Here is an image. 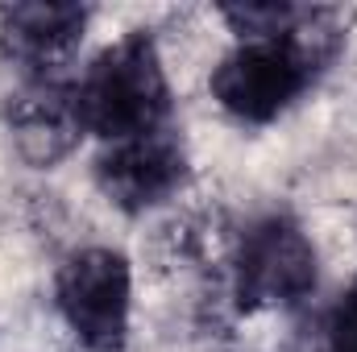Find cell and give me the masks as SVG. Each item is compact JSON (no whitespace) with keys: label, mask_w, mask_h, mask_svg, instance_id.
Instances as JSON below:
<instances>
[{"label":"cell","mask_w":357,"mask_h":352,"mask_svg":"<svg viewBox=\"0 0 357 352\" xmlns=\"http://www.w3.org/2000/svg\"><path fill=\"white\" fill-rule=\"evenodd\" d=\"M88 8L84 4H4L0 8V54L29 71L33 79H50L84 42Z\"/></svg>","instance_id":"cell-6"},{"label":"cell","mask_w":357,"mask_h":352,"mask_svg":"<svg viewBox=\"0 0 357 352\" xmlns=\"http://www.w3.org/2000/svg\"><path fill=\"white\" fill-rule=\"evenodd\" d=\"M183 182H187V150L171 125L129 141H112L96 158L100 195L129 216L167 203Z\"/></svg>","instance_id":"cell-5"},{"label":"cell","mask_w":357,"mask_h":352,"mask_svg":"<svg viewBox=\"0 0 357 352\" xmlns=\"http://www.w3.org/2000/svg\"><path fill=\"white\" fill-rule=\"evenodd\" d=\"M75 108L84 133H96L104 145L167 129L171 83L154 38L146 29H133L104 54H96V63L75 83Z\"/></svg>","instance_id":"cell-2"},{"label":"cell","mask_w":357,"mask_h":352,"mask_svg":"<svg viewBox=\"0 0 357 352\" xmlns=\"http://www.w3.org/2000/svg\"><path fill=\"white\" fill-rule=\"evenodd\" d=\"M54 303L88 352H121L129 340L133 269L116 249H79L54 273Z\"/></svg>","instance_id":"cell-3"},{"label":"cell","mask_w":357,"mask_h":352,"mask_svg":"<svg viewBox=\"0 0 357 352\" xmlns=\"http://www.w3.org/2000/svg\"><path fill=\"white\" fill-rule=\"evenodd\" d=\"M320 352H357V278L349 282V290L337 298V307L324 319Z\"/></svg>","instance_id":"cell-8"},{"label":"cell","mask_w":357,"mask_h":352,"mask_svg":"<svg viewBox=\"0 0 357 352\" xmlns=\"http://www.w3.org/2000/svg\"><path fill=\"white\" fill-rule=\"evenodd\" d=\"M316 278H320V257L299 220L274 211L241 232L233 282H237V303L245 311L295 307L312 298Z\"/></svg>","instance_id":"cell-4"},{"label":"cell","mask_w":357,"mask_h":352,"mask_svg":"<svg viewBox=\"0 0 357 352\" xmlns=\"http://www.w3.org/2000/svg\"><path fill=\"white\" fill-rule=\"evenodd\" d=\"M341 25L333 8H303L287 33L241 38L216 67L208 91L241 125H270L337 58Z\"/></svg>","instance_id":"cell-1"},{"label":"cell","mask_w":357,"mask_h":352,"mask_svg":"<svg viewBox=\"0 0 357 352\" xmlns=\"http://www.w3.org/2000/svg\"><path fill=\"white\" fill-rule=\"evenodd\" d=\"M4 120H8V133L17 141V154L33 166L63 162L84 137V120L75 108V83H59L54 75L29 79L8 99Z\"/></svg>","instance_id":"cell-7"}]
</instances>
